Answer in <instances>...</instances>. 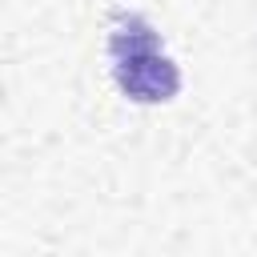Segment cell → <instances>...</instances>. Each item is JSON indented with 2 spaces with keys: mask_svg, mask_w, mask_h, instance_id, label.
<instances>
[{
  "mask_svg": "<svg viewBox=\"0 0 257 257\" xmlns=\"http://www.w3.org/2000/svg\"><path fill=\"white\" fill-rule=\"evenodd\" d=\"M112 76H116L120 92L141 104H161V100L177 96V88H181V72L161 48H141L128 56H116Z\"/></svg>",
  "mask_w": 257,
  "mask_h": 257,
  "instance_id": "cell-1",
  "label": "cell"
}]
</instances>
